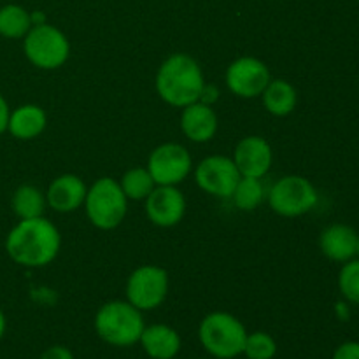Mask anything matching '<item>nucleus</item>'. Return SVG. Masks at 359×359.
I'll list each match as a JSON object with an SVG mask.
<instances>
[{
  "instance_id": "nucleus-1",
  "label": "nucleus",
  "mask_w": 359,
  "mask_h": 359,
  "mask_svg": "<svg viewBox=\"0 0 359 359\" xmlns=\"http://www.w3.org/2000/svg\"><path fill=\"white\" fill-rule=\"evenodd\" d=\"M60 244L62 238L58 228L41 216L21 219L7 235L6 249L18 265L39 269L49 265L56 258Z\"/></svg>"
},
{
  "instance_id": "nucleus-2",
  "label": "nucleus",
  "mask_w": 359,
  "mask_h": 359,
  "mask_svg": "<svg viewBox=\"0 0 359 359\" xmlns=\"http://www.w3.org/2000/svg\"><path fill=\"white\" fill-rule=\"evenodd\" d=\"M205 79L198 62L184 53L172 55L156 74V91L168 105L184 109L202 98Z\"/></svg>"
},
{
  "instance_id": "nucleus-3",
  "label": "nucleus",
  "mask_w": 359,
  "mask_h": 359,
  "mask_svg": "<svg viewBox=\"0 0 359 359\" xmlns=\"http://www.w3.org/2000/svg\"><path fill=\"white\" fill-rule=\"evenodd\" d=\"M144 318L130 302L114 300L102 305L95 316V330L105 344L114 347L135 346L140 340Z\"/></svg>"
},
{
  "instance_id": "nucleus-4",
  "label": "nucleus",
  "mask_w": 359,
  "mask_h": 359,
  "mask_svg": "<svg viewBox=\"0 0 359 359\" xmlns=\"http://www.w3.org/2000/svg\"><path fill=\"white\" fill-rule=\"evenodd\" d=\"M198 339L210 356L233 359L244 353L248 332L235 316L228 312H212L200 323Z\"/></svg>"
},
{
  "instance_id": "nucleus-5",
  "label": "nucleus",
  "mask_w": 359,
  "mask_h": 359,
  "mask_svg": "<svg viewBox=\"0 0 359 359\" xmlns=\"http://www.w3.org/2000/svg\"><path fill=\"white\" fill-rule=\"evenodd\" d=\"M88 219L100 230H112L123 223L128 210V198L121 184L112 177H102L88 189L86 198Z\"/></svg>"
},
{
  "instance_id": "nucleus-6",
  "label": "nucleus",
  "mask_w": 359,
  "mask_h": 359,
  "mask_svg": "<svg viewBox=\"0 0 359 359\" xmlns=\"http://www.w3.org/2000/svg\"><path fill=\"white\" fill-rule=\"evenodd\" d=\"M25 55L42 70H53L62 67L69 60L70 44L62 30L53 25H35L25 35Z\"/></svg>"
},
{
  "instance_id": "nucleus-7",
  "label": "nucleus",
  "mask_w": 359,
  "mask_h": 359,
  "mask_svg": "<svg viewBox=\"0 0 359 359\" xmlns=\"http://www.w3.org/2000/svg\"><path fill=\"white\" fill-rule=\"evenodd\" d=\"M318 189L302 175H286L272 186L269 203L273 212L284 217H297L311 212L318 205Z\"/></svg>"
},
{
  "instance_id": "nucleus-8",
  "label": "nucleus",
  "mask_w": 359,
  "mask_h": 359,
  "mask_svg": "<svg viewBox=\"0 0 359 359\" xmlns=\"http://www.w3.org/2000/svg\"><path fill=\"white\" fill-rule=\"evenodd\" d=\"M167 293L168 273L161 266H140L132 272L126 283V298L140 312L160 307L167 298Z\"/></svg>"
},
{
  "instance_id": "nucleus-9",
  "label": "nucleus",
  "mask_w": 359,
  "mask_h": 359,
  "mask_svg": "<svg viewBox=\"0 0 359 359\" xmlns=\"http://www.w3.org/2000/svg\"><path fill=\"white\" fill-rule=\"evenodd\" d=\"M193 168L189 151L181 144L167 142L151 153L147 170L156 186H175L184 181Z\"/></svg>"
},
{
  "instance_id": "nucleus-10",
  "label": "nucleus",
  "mask_w": 359,
  "mask_h": 359,
  "mask_svg": "<svg viewBox=\"0 0 359 359\" xmlns=\"http://www.w3.org/2000/svg\"><path fill=\"white\" fill-rule=\"evenodd\" d=\"M241 177L235 161L219 154L202 160L195 170L196 184L200 186V189L217 198H231Z\"/></svg>"
},
{
  "instance_id": "nucleus-11",
  "label": "nucleus",
  "mask_w": 359,
  "mask_h": 359,
  "mask_svg": "<svg viewBox=\"0 0 359 359\" xmlns=\"http://www.w3.org/2000/svg\"><path fill=\"white\" fill-rule=\"evenodd\" d=\"M272 81L270 70L262 60L242 56L226 70L228 90L241 98H256L265 91Z\"/></svg>"
},
{
  "instance_id": "nucleus-12",
  "label": "nucleus",
  "mask_w": 359,
  "mask_h": 359,
  "mask_svg": "<svg viewBox=\"0 0 359 359\" xmlns=\"http://www.w3.org/2000/svg\"><path fill=\"white\" fill-rule=\"evenodd\" d=\"M186 212V198L175 186H156L146 198L147 219L160 228L181 223Z\"/></svg>"
},
{
  "instance_id": "nucleus-13",
  "label": "nucleus",
  "mask_w": 359,
  "mask_h": 359,
  "mask_svg": "<svg viewBox=\"0 0 359 359\" xmlns=\"http://www.w3.org/2000/svg\"><path fill=\"white\" fill-rule=\"evenodd\" d=\"M272 147L263 137H245L235 147L233 161L242 177H265L272 167Z\"/></svg>"
},
{
  "instance_id": "nucleus-14",
  "label": "nucleus",
  "mask_w": 359,
  "mask_h": 359,
  "mask_svg": "<svg viewBox=\"0 0 359 359\" xmlns=\"http://www.w3.org/2000/svg\"><path fill=\"white\" fill-rule=\"evenodd\" d=\"M86 184L74 174H63L49 184L46 200L56 212H74L86 198Z\"/></svg>"
},
{
  "instance_id": "nucleus-15",
  "label": "nucleus",
  "mask_w": 359,
  "mask_h": 359,
  "mask_svg": "<svg viewBox=\"0 0 359 359\" xmlns=\"http://www.w3.org/2000/svg\"><path fill=\"white\" fill-rule=\"evenodd\" d=\"M181 128L191 142H209L217 132V116L209 104L195 102L186 105L181 116Z\"/></svg>"
},
{
  "instance_id": "nucleus-16",
  "label": "nucleus",
  "mask_w": 359,
  "mask_h": 359,
  "mask_svg": "<svg viewBox=\"0 0 359 359\" xmlns=\"http://www.w3.org/2000/svg\"><path fill=\"white\" fill-rule=\"evenodd\" d=\"M358 233L354 228L347 224H332L326 230H323L319 237V248L323 255L332 262L346 263L356 256Z\"/></svg>"
},
{
  "instance_id": "nucleus-17",
  "label": "nucleus",
  "mask_w": 359,
  "mask_h": 359,
  "mask_svg": "<svg viewBox=\"0 0 359 359\" xmlns=\"http://www.w3.org/2000/svg\"><path fill=\"white\" fill-rule=\"evenodd\" d=\"M139 342L151 359H174L181 351V337L167 325L146 326Z\"/></svg>"
},
{
  "instance_id": "nucleus-18",
  "label": "nucleus",
  "mask_w": 359,
  "mask_h": 359,
  "mask_svg": "<svg viewBox=\"0 0 359 359\" xmlns=\"http://www.w3.org/2000/svg\"><path fill=\"white\" fill-rule=\"evenodd\" d=\"M46 125H48V116H46L44 109L39 105L28 104L18 107L13 114L9 116V125L7 130L11 135L16 137L20 140H30L41 135L44 132Z\"/></svg>"
},
{
  "instance_id": "nucleus-19",
  "label": "nucleus",
  "mask_w": 359,
  "mask_h": 359,
  "mask_svg": "<svg viewBox=\"0 0 359 359\" xmlns=\"http://www.w3.org/2000/svg\"><path fill=\"white\" fill-rule=\"evenodd\" d=\"M262 95L266 111L273 116H279V118L291 114L294 111V107H297V90L284 79L270 81L269 86L265 88V91Z\"/></svg>"
},
{
  "instance_id": "nucleus-20",
  "label": "nucleus",
  "mask_w": 359,
  "mask_h": 359,
  "mask_svg": "<svg viewBox=\"0 0 359 359\" xmlns=\"http://www.w3.org/2000/svg\"><path fill=\"white\" fill-rule=\"evenodd\" d=\"M48 200L44 193L30 184L20 186L13 196V210L20 219H34L44 214Z\"/></svg>"
},
{
  "instance_id": "nucleus-21",
  "label": "nucleus",
  "mask_w": 359,
  "mask_h": 359,
  "mask_svg": "<svg viewBox=\"0 0 359 359\" xmlns=\"http://www.w3.org/2000/svg\"><path fill=\"white\" fill-rule=\"evenodd\" d=\"M32 28V14L16 4L0 9V35L7 39H21Z\"/></svg>"
},
{
  "instance_id": "nucleus-22",
  "label": "nucleus",
  "mask_w": 359,
  "mask_h": 359,
  "mask_svg": "<svg viewBox=\"0 0 359 359\" xmlns=\"http://www.w3.org/2000/svg\"><path fill=\"white\" fill-rule=\"evenodd\" d=\"M121 189L125 193L126 198L130 200H146L151 195L154 188H156V182L151 177L149 170L147 168H130L121 179Z\"/></svg>"
},
{
  "instance_id": "nucleus-23",
  "label": "nucleus",
  "mask_w": 359,
  "mask_h": 359,
  "mask_svg": "<svg viewBox=\"0 0 359 359\" xmlns=\"http://www.w3.org/2000/svg\"><path fill=\"white\" fill-rule=\"evenodd\" d=\"M265 198V188L262 181L255 177H241V181L235 186V191L231 195L235 207L241 210H255Z\"/></svg>"
},
{
  "instance_id": "nucleus-24",
  "label": "nucleus",
  "mask_w": 359,
  "mask_h": 359,
  "mask_svg": "<svg viewBox=\"0 0 359 359\" xmlns=\"http://www.w3.org/2000/svg\"><path fill=\"white\" fill-rule=\"evenodd\" d=\"M248 359H273L277 354V342L265 332H255L245 339L244 353Z\"/></svg>"
},
{
  "instance_id": "nucleus-25",
  "label": "nucleus",
  "mask_w": 359,
  "mask_h": 359,
  "mask_svg": "<svg viewBox=\"0 0 359 359\" xmlns=\"http://www.w3.org/2000/svg\"><path fill=\"white\" fill-rule=\"evenodd\" d=\"M339 287L351 304L359 305V259H349L339 273Z\"/></svg>"
},
{
  "instance_id": "nucleus-26",
  "label": "nucleus",
  "mask_w": 359,
  "mask_h": 359,
  "mask_svg": "<svg viewBox=\"0 0 359 359\" xmlns=\"http://www.w3.org/2000/svg\"><path fill=\"white\" fill-rule=\"evenodd\" d=\"M333 359H359V342H346L339 346Z\"/></svg>"
},
{
  "instance_id": "nucleus-27",
  "label": "nucleus",
  "mask_w": 359,
  "mask_h": 359,
  "mask_svg": "<svg viewBox=\"0 0 359 359\" xmlns=\"http://www.w3.org/2000/svg\"><path fill=\"white\" fill-rule=\"evenodd\" d=\"M41 359H74V354L63 346H53L42 353Z\"/></svg>"
},
{
  "instance_id": "nucleus-28",
  "label": "nucleus",
  "mask_w": 359,
  "mask_h": 359,
  "mask_svg": "<svg viewBox=\"0 0 359 359\" xmlns=\"http://www.w3.org/2000/svg\"><path fill=\"white\" fill-rule=\"evenodd\" d=\"M9 116H11L9 105H7V102L4 100V97L0 95V135L7 130V125H9Z\"/></svg>"
},
{
  "instance_id": "nucleus-29",
  "label": "nucleus",
  "mask_w": 359,
  "mask_h": 359,
  "mask_svg": "<svg viewBox=\"0 0 359 359\" xmlns=\"http://www.w3.org/2000/svg\"><path fill=\"white\" fill-rule=\"evenodd\" d=\"M4 333H6V318H4L2 311H0V339L4 337Z\"/></svg>"
},
{
  "instance_id": "nucleus-30",
  "label": "nucleus",
  "mask_w": 359,
  "mask_h": 359,
  "mask_svg": "<svg viewBox=\"0 0 359 359\" xmlns=\"http://www.w3.org/2000/svg\"><path fill=\"white\" fill-rule=\"evenodd\" d=\"M356 256L359 258V235H358V245H356Z\"/></svg>"
},
{
  "instance_id": "nucleus-31",
  "label": "nucleus",
  "mask_w": 359,
  "mask_h": 359,
  "mask_svg": "<svg viewBox=\"0 0 359 359\" xmlns=\"http://www.w3.org/2000/svg\"><path fill=\"white\" fill-rule=\"evenodd\" d=\"M358 2H359V0H358Z\"/></svg>"
},
{
  "instance_id": "nucleus-32",
  "label": "nucleus",
  "mask_w": 359,
  "mask_h": 359,
  "mask_svg": "<svg viewBox=\"0 0 359 359\" xmlns=\"http://www.w3.org/2000/svg\"><path fill=\"white\" fill-rule=\"evenodd\" d=\"M202 359H203V358H202Z\"/></svg>"
}]
</instances>
